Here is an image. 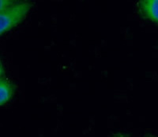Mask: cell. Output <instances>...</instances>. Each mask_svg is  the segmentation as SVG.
Listing matches in <instances>:
<instances>
[{"instance_id":"6da1fadb","label":"cell","mask_w":158,"mask_h":137,"mask_svg":"<svg viewBox=\"0 0 158 137\" xmlns=\"http://www.w3.org/2000/svg\"><path fill=\"white\" fill-rule=\"evenodd\" d=\"M32 3L20 1L0 12V36L10 30L26 18Z\"/></svg>"},{"instance_id":"7a4b0ae2","label":"cell","mask_w":158,"mask_h":137,"mask_svg":"<svg viewBox=\"0 0 158 137\" xmlns=\"http://www.w3.org/2000/svg\"><path fill=\"white\" fill-rule=\"evenodd\" d=\"M138 9L142 16L158 24V0H142Z\"/></svg>"},{"instance_id":"3957f363","label":"cell","mask_w":158,"mask_h":137,"mask_svg":"<svg viewBox=\"0 0 158 137\" xmlns=\"http://www.w3.org/2000/svg\"><path fill=\"white\" fill-rule=\"evenodd\" d=\"M15 92L14 85L6 79H0V106L7 103Z\"/></svg>"},{"instance_id":"277c9868","label":"cell","mask_w":158,"mask_h":137,"mask_svg":"<svg viewBox=\"0 0 158 137\" xmlns=\"http://www.w3.org/2000/svg\"><path fill=\"white\" fill-rule=\"evenodd\" d=\"M15 2H16V1H14V0H0V12H2L6 8L10 7Z\"/></svg>"},{"instance_id":"5b68a950","label":"cell","mask_w":158,"mask_h":137,"mask_svg":"<svg viewBox=\"0 0 158 137\" xmlns=\"http://www.w3.org/2000/svg\"><path fill=\"white\" fill-rule=\"evenodd\" d=\"M3 73H4L3 67H2V62H1V60H0V79H2V76H3Z\"/></svg>"},{"instance_id":"8992f818","label":"cell","mask_w":158,"mask_h":137,"mask_svg":"<svg viewBox=\"0 0 158 137\" xmlns=\"http://www.w3.org/2000/svg\"><path fill=\"white\" fill-rule=\"evenodd\" d=\"M114 137H125V136H123V135H115Z\"/></svg>"}]
</instances>
